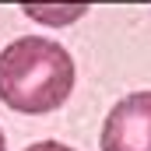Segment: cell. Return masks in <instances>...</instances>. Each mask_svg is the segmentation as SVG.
I'll return each mask as SVG.
<instances>
[{"label":"cell","instance_id":"1","mask_svg":"<svg viewBox=\"0 0 151 151\" xmlns=\"http://www.w3.org/2000/svg\"><path fill=\"white\" fill-rule=\"evenodd\" d=\"M74 91V56L46 35H25L0 53V102L14 113L42 116Z\"/></svg>","mask_w":151,"mask_h":151},{"label":"cell","instance_id":"2","mask_svg":"<svg viewBox=\"0 0 151 151\" xmlns=\"http://www.w3.org/2000/svg\"><path fill=\"white\" fill-rule=\"evenodd\" d=\"M102 151H151V91H134L109 109Z\"/></svg>","mask_w":151,"mask_h":151},{"label":"cell","instance_id":"5","mask_svg":"<svg viewBox=\"0 0 151 151\" xmlns=\"http://www.w3.org/2000/svg\"><path fill=\"white\" fill-rule=\"evenodd\" d=\"M0 151H7V141H4V130H0Z\"/></svg>","mask_w":151,"mask_h":151},{"label":"cell","instance_id":"3","mask_svg":"<svg viewBox=\"0 0 151 151\" xmlns=\"http://www.w3.org/2000/svg\"><path fill=\"white\" fill-rule=\"evenodd\" d=\"M91 0H25V14L42 25H70L88 11Z\"/></svg>","mask_w":151,"mask_h":151},{"label":"cell","instance_id":"4","mask_svg":"<svg viewBox=\"0 0 151 151\" xmlns=\"http://www.w3.org/2000/svg\"><path fill=\"white\" fill-rule=\"evenodd\" d=\"M25 151H74V148H67L60 141H39V144H32V148H25Z\"/></svg>","mask_w":151,"mask_h":151}]
</instances>
